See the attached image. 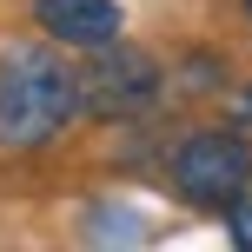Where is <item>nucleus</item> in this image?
<instances>
[{
    "mask_svg": "<svg viewBox=\"0 0 252 252\" xmlns=\"http://www.w3.org/2000/svg\"><path fill=\"white\" fill-rule=\"evenodd\" d=\"M80 113V73L66 66V53H53L47 40H20L0 53V146L33 153L47 139H60Z\"/></svg>",
    "mask_w": 252,
    "mask_h": 252,
    "instance_id": "obj_1",
    "label": "nucleus"
},
{
    "mask_svg": "<svg viewBox=\"0 0 252 252\" xmlns=\"http://www.w3.org/2000/svg\"><path fill=\"white\" fill-rule=\"evenodd\" d=\"M239 7H246V20H252V0H239Z\"/></svg>",
    "mask_w": 252,
    "mask_h": 252,
    "instance_id": "obj_7",
    "label": "nucleus"
},
{
    "mask_svg": "<svg viewBox=\"0 0 252 252\" xmlns=\"http://www.w3.org/2000/svg\"><path fill=\"white\" fill-rule=\"evenodd\" d=\"M226 232H232V246H239V252H252V186L226 206Z\"/></svg>",
    "mask_w": 252,
    "mask_h": 252,
    "instance_id": "obj_5",
    "label": "nucleus"
},
{
    "mask_svg": "<svg viewBox=\"0 0 252 252\" xmlns=\"http://www.w3.org/2000/svg\"><path fill=\"white\" fill-rule=\"evenodd\" d=\"M159 93H166L159 60H153V53H139V47H126V40L93 47L87 73H80V106H87V113H100V120H139V113H153V106H159Z\"/></svg>",
    "mask_w": 252,
    "mask_h": 252,
    "instance_id": "obj_3",
    "label": "nucleus"
},
{
    "mask_svg": "<svg viewBox=\"0 0 252 252\" xmlns=\"http://www.w3.org/2000/svg\"><path fill=\"white\" fill-rule=\"evenodd\" d=\"M239 120H246V126H252V87H246V93H239Z\"/></svg>",
    "mask_w": 252,
    "mask_h": 252,
    "instance_id": "obj_6",
    "label": "nucleus"
},
{
    "mask_svg": "<svg viewBox=\"0 0 252 252\" xmlns=\"http://www.w3.org/2000/svg\"><path fill=\"white\" fill-rule=\"evenodd\" d=\"M173 192L186 206H206V213H226L232 199L252 186V139L226 133V126H206V133H186L173 146Z\"/></svg>",
    "mask_w": 252,
    "mask_h": 252,
    "instance_id": "obj_2",
    "label": "nucleus"
},
{
    "mask_svg": "<svg viewBox=\"0 0 252 252\" xmlns=\"http://www.w3.org/2000/svg\"><path fill=\"white\" fill-rule=\"evenodd\" d=\"M33 20L47 40H60L73 53H93L106 40H120L126 13H120V0H33Z\"/></svg>",
    "mask_w": 252,
    "mask_h": 252,
    "instance_id": "obj_4",
    "label": "nucleus"
}]
</instances>
